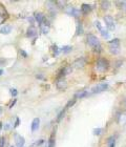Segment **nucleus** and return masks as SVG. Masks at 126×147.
Here are the masks:
<instances>
[{
    "instance_id": "37",
    "label": "nucleus",
    "mask_w": 126,
    "mask_h": 147,
    "mask_svg": "<svg viewBox=\"0 0 126 147\" xmlns=\"http://www.w3.org/2000/svg\"><path fill=\"white\" fill-rule=\"evenodd\" d=\"M20 54H21V55H22V56H23L24 58H26V57H27V55H26V53H25V52H24L23 50H20Z\"/></svg>"
},
{
    "instance_id": "21",
    "label": "nucleus",
    "mask_w": 126,
    "mask_h": 147,
    "mask_svg": "<svg viewBox=\"0 0 126 147\" xmlns=\"http://www.w3.org/2000/svg\"><path fill=\"white\" fill-rule=\"evenodd\" d=\"M101 35H102V37L105 38V39H108V38H109V33H108L107 30L102 28V31H101Z\"/></svg>"
},
{
    "instance_id": "31",
    "label": "nucleus",
    "mask_w": 126,
    "mask_h": 147,
    "mask_svg": "<svg viewBox=\"0 0 126 147\" xmlns=\"http://www.w3.org/2000/svg\"><path fill=\"white\" fill-rule=\"evenodd\" d=\"M9 91H11V95H12L13 97H16V96L18 95V91H17V89H15V88H12Z\"/></svg>"
},
{
    "instance_id": "2",
    "label": "nucleus",
    "mask_w": 126,
    "mask_h": 147,
    "mask_svg": "<svg viewBox=\"0 0 126 147\" xmlns=\"http://www.w3.org/2000/svg\"><path fill=\"white\" fill-rule=\"evenodd\" d=\"M87 43L92 46V47H97V46H100V41H99V39L95 36V35H92V34H89L88 36H87Z\"/></svg>"
},
{
    "instance_id": "34",
    "label": "nucleus",
    "mask_w": 126,
    "mask_h": 147,
    "mask_svg": "<svg viewBox=\"0 0 126 147\" xmlns=\"http://www.w3.org/2000/svg\"><path fill=\"white\" fill-rule=\"evenodd\" d=\"M36 78L39 79V80H45V77H44L42 74H38V75L36 76Z\"/></svg>"
},
{
    "instance_id": "14",
    "label": "nucleus",
    "mask_w": 126,
    "mask_h": 147,
    "mask_svg": "<svg viewBox=\"0 0 126 147\" xmlns=\"http://www.w3.org/2000/svg\"><path fill=\"white\" fill-rule=\"evenodd\" d=\"M90 11H92V6H90L89 4H82V6H81V12H82L84 15L88 14Z\"/></svg>"
},
{
    "instance_id": "5",
    "label": "nucleus",
    "mask_w": 126,
    "mask_h": 147,
    "mask_svg": "<svg viewBox=\"0 0 126 147\" xmlns=\"http://www.w3.org/2000/svg\"><path fill=\"white\" fill-rule=\"evenodd\" d=\"M65 13L68 14V15H70V16H74V17H79L80 14H81L80 9H78L76 7H73V6H67L65 8Z\"/></svg>"
},
{
    "instance_id": "20",
    "label": "nucleus",
    "mask_w": 126,
    "mask_h": 147,
    "mask_svg": "<svg viewBox=\"0 0 126 147\" xmlns=\"http://www.w3.org/2000/svg\"><path fill=\"white\" fill-rule=\"evenodd\" d=\"M117 5L121 9H126V1H118L117 2Z\"/></svg>"
},
{
    "instance_id": "41",
    "label": "nucleus",
    "mask_w": 126,
    "mask_h": 147,
    "mask_svg": "<svg viewBox=\"0 0 126 147\" xmlns=\"http://www.w3.org/2000/svg\"><path fill=\"white\" fill-rule=\"evenodd\" d=\"M28 20H29V21H31V23L33 24V23H34V20H35V19H34L33 17H31V18H28Z\"/></svg>"
},
{
    "instance_id": "28",
    "label": "nucleus",
    "mask_w": 126,
    "mask_h": 147,
    "mask_svg": "<svg viewBox=\"0 0 126 147\" xmlns=\"http://www.w3.org/2000/svg\"><path fill=\"white\" fill-rule=\"evenodd\" d=\"M95 25H96V27H97L100 32L102 31V28H103V27H102V25H101V23H100L99 21H95Z\"/></svg>"
},
{
    "instance_id": "25",
    "label": "nucleus",
    "mask_w": 126,
    "mask_h": 147,
    "mask_svg": "<svg viewBox=\"0 0 126 147\" xmlns=\"http://www.w3.org/2000/svg\"><path fill=\"white\" fill-rule=\"evenodd\" d=\"M41 32H42V34H47L49 32V26L41 25Z\"/></svg>"
},
{
    "instance_id": "1",
    "label": "nucleus",
    "mask_w": 126,
    "mask_h": 147,
    "mask_svg": "<svg viewBox=\"0 0 126 147\" xmlns=\"http://www.w3.org/2000/svg\"><path fill=\"white\" fill-rule=\"evenodd\" d=\"M96 66H97V68H98L100 72H104V71H106V70L108 68L109 64H108V61H107V60H105V59H103V58H100V59L97 61Z\"/></svg>"
},
{
    "instance_id": "17",
    "label": "nucleus",
    "mask_w": 126,
    "mask_h": 147,
    "mask_svg": "<svg viewBox=\"0 0 126 147\" xmlns=\"http://www.w3.org/2000/svg\"><path fill=\"white\" fill-rule=\"evenodd\" d=\"M87 96V91L86 90H81V91H78L76 95H75V98H78V99H81V98H84Z\"/></svg>"
},
{
    "instance_id": "29",
    "label": "nucleus",
    "mask_w": 126,
    "mask_h": 147,
    "mask_svg": "<svg viewBox=\"0 0 126 147\" xmlns=\"http://www.w3.org/2000/svg\"><path fill=\"white\" fill-rule=\"evenodd\" d=\"M53 52H54V55H56V56L59 54V48H58L57 45H54L53 46Z\"/></svg>"
},
{
    "instance_id": "46",
    "label": "nucleus",
    "mask_w": 126,
    "mask_h": 147,
    "mask_svg": "<svg viewBox=\"0 0 126 147\" xmlns=\"http://www.w3.org/2000/svg\"><path fill=\"white\" fill-rule=\"evenodd\" d=\"M125 104H126V100H125Z\"/></svg>"
},
{
    "instance_id": "33",
    "label": "nucleus",
    "mask_w": 126,
    "mask_h": 147,
    "mask_svg": "<svg viewBox=\"0 0 126 147\" xmlns=\"http://www.w3.org/2000/svg\"><path fill=\"white\" fill-rule=\"evenodd\" d=\"M114 142H115V138H114V137H109V138L107 139V144H108V145H110V144L114 143Z\"/></svg>"
},
{
    "instance_id": "38",
    "label": "nucleus",
    "mask_w": 126,
    "mask_h": 147,
    "mask_svg": "<svg viewBox=\"0 0 126 147\" xmlns=\"http://www.w3.org/2000/svg\"><path fill=\"white\" fill-rule=\"evenodd\" d=\"M19 122H20L19 118H16V122H15V125H14V127H18V125H19Z\"/></svg>"
},
{
    "instance_id": "47",
    "label": "nucleus",
    "mask_w": 126,
    "mask_h": 147,
    "mask_svg": "<svg viewBox=\"0 0 126 147\" xmlns=\"http://www.w3.org/2000/svg\"><path fill=\"white\" fill-rule=\"evenodd\" d=\"M11 147H14V146H11Z\"/></svg>"
},
{
    "instance_id": "22",
    "label": "nucleus",
    "mask_w": 126,
    "mask_h": 147,
    "mask_svg": "<svg viewBox=\"0 0 126 147\" xmlns=\"http://www.w3.org/2000/svg\"><path fill=\"white\" fill-rule=\"evenodd\" d=\"M72 50H73V47H72V46H69V45H65V46H63V47H62V51H63V53H64V54L70 53V52H72Z\"/></svg>"
},
{
    "instance_id": "23",
    "label": "nucleus",
    "mask_w": 126,
    "mask_h": 147,
    "mask_svg": "<svg viewBox=\"0 0 126 147\" xmlns=\"http://www.w3.org/2000/svg\"><path fill=\"white\" fill-rule=\"evenodd\" d=\"M64 115H65V109H63V110L60 111V114H59L58 117H57V122H60V121L64 118Z\"/></svg>"
},
{
    "instance_id": "24",
    "label": "nucleus",
    "mask_w": 126,
    "mask_h": 147,
    "mask_svg": "<svg viewBox=\"0 0 126 147\" xmlns=\"http://www.w3.org/2000/svg\"><path fill=\"white\" fill-rule=\"evenodd\" d=\"M75 103H76V99H73V100H69V101L67 102V104H66V106H65V108H69V107H72V106H74V105H75Z\"/></svg>"
},
{
    "instance_id": "12",
    "label": "nucleus",
    "mask_w": 126,
    "mask_h": 147,
    "mask_svg": "<svg viewBox=\"0 0 126 147\" xmlns=\"http://www.w3.org/2000/svg\"><path fill=\"white\" fill-rule=\"evenodd\" d=\"M36 35H37V30L34 26H29L26 31V36L27 37H34Z\"/></svg>"
},
{
    "instance_id": "9",
    "label": "nucleus",
    "mask_w": 126,
    "mask_h": 147,
    "mask_svg": "<svg viewBox=\"0 0 126 147\" xmlns=\"http://www.w3.org/2000/svg\"><path fill=\"white\" fill-rule=\"evenodd\" d=\"M39 125H40V119L39 118H35L32 122V125H31V129L33 133H35L36 130H38L39 128Z\"/></svg>"
},
{
    "instance_id": "43",
    "label": "nucleus",
    "mask_w": 126,
    "mask_h": 147,
    "mask_svg": "<svg viewBox=\"0 0 126 147\" xmlns=\"http://www.w3.org/2000/svg\"><path fill=\"white\" fill-rule=\"evenodd\" d=\"M2 111H3V109H2V107H1V106H0V115H1V114H2Z\"/></svg>"
},
{
    "instance_id": "16",
    "label": "nucleus",
    "mask_w": 126,
    "mask_h": 147,
    "mask_svg": "<svg viewBox=\"0 0 126 147\" xmlns=\"http://www.w3.org/2000/svg\"><path fill=\"white\" fill-rule=\"evenodd\" d=\"M100 4H101L102 9H108L109 6H110V2H109L108 0H103V1H101Z\"/></svg>"
},
{
    "instance_id": "39",
    "label": "nucleus",
    "mask_w": 126,
    "mask_h": 147,
    "mask_svg": "<svg viewBox=\"0 0 126 147\" xmlns=\"http://www.w3.org/2000/svg\"><path fill=\"white\" fill-rule=\"evenodd\" d=\"M11 128V125L9 124H4V130H8Z\"/></svg>"
},
{
    "instance_id": "26",
    "label": "nucleus",
    "mask_w": 126,
    "mask_h": 147,
    "mask_svg": "<svg viewBox=\"0 0 126 147\" xmlns=\"http://www.w3.org/2000/svg\"><path fill=\"white\" fill-rule=\"evenodd\" d=\"M101 133H102V128H95L94 129V135H96V136L101 135Z\"/></svg>"
},
{
    "instance_id": "32",
    "label": "nucleus",
    "mask_w": 126,
    "mask_h": 147,
    "mask_svg": "<svg viewBox=\"0 0 126 147\" xmlns=\"http://www.w3.org/2000/svg\"><path fill=\"white\" fill-rule=\"evenodd\" d=\"M5 145V139L4 137H0V147H4Z\"/></svg>"
},
{
    "instance_id": "15",
    "label": "nucleus",
    "mask_w": 126,
    "mask_h": 147,
    "mask_svg": "<svg viewBox=\"0 0 126 147\" xmlns=\"http://www.w3.org/2000/svg\"><path fill=\"white\" fill-rule=\"evenodd\" d=\"M12 31V26L11 25H4L1 30H0V34H3V35H7L9 34Z\"/></svg>"
},
{
    "instance_id": "3",
    "label": "nucleus",
    "mask_w": 126,
    "mask_h": 147,
    "mask_svg": "<svg viewBox=\"0 0 126 147\" xmlns=\"http://www.w3.org/2000/svg\"><path fill=\"white\" fill-rule=\"evenodd\" d=\"M104 21H105V24H106V26H107V28L109 30V31H114L115 28H116V24H115V20H114V18L112 17V16H105L104 17Z\"/></svg>"
},
{
    "instance_id": "8",
    "label": "nucleus",
    "mask_w": 126,
    "mask_h": 147,
    "mask_svg": "<svg viewBox=\"0 0 126 147\" xmlns=\"http://www.w3.org/2000/svg\"><path fill=\"white\" fill-rule=\"evenodd\" d=\"M72 71H73L72 66H65L64 68H62V70L59 72V74H58V78H61V77L66 76V75H69V74L72 73Z\"/></svg>"
},
{
    "instance_id": "44",
    "label": "nucleus",
    "mask_w": 126,
    "mask_h": 147,
    "mask_svg": "<svg viewBox=\"0 0 126 147\" xmlns=\"http://www.w3.org/2000/svg\"><path fill=\"white\" fill-rule=\"evenodd\" d=\"M2 74H3V71H2V70H0V76H1Z\"/></svg>"
},
{
    "instance_id": "27",
    "label": "nucleus",
    "mask_w": 126,
    "mask_h": 147,
    "mask_svg": "<svg viewBox=\"0 0 126 147\" xmlns=\"http://www.w3.org/2000/svg\"><path fill=\"white\" fill-rule=\"evenodd\" d=\"M56 4H58V7H63L66 4V1H56Z\"/></svg>"
},
{
    "instance_id": "45",
    "label": "nucleus",
    "mask_w": 126,
    "mask_h": 147,
    "mask_svg": "<svg viewBox=\"0 0 126 147\" xmlns=\"http://www.w3.org/2000/svg\"><path fill=\"white\" fill-rule=\"evenodd\" d=\"M2 128V123H0V129Z\"/></svg>"
},
{
    "instance_id": "18",
    "label": "nucleus",
    "mask_w": 126,
    "mask_h": 147,
    "mask_svg": "<svg viewBox=\"0 0 126 147\" xmlns=\"http://www.w3.org/2000/svg\"><path fill=\"white\" fill-rule=\"evenodd\" d=\"M81 34H83V26H82V23H81V22H79V23H78V25H77L76 35H77V36H79V35H81Z\"/></svg>"
},
{
    "instance_id": "6",
    "label": "nucleus",
    "mask_w": 126,
    "mask_h": 147,
    "mask_svg": "<svg viewBox=\"0 0 126 147\" xmlns=\"http://www.w3.org/2000/svg\"><path fill=\"white\" fill-rule=\"evenodd\" d=\"M85 64H86V59L84 57H81V58L77 59L74 62V67H76V68H82V67L85 66Z\"/></svg>"
},
{
    "instance_id": "7",
    "label": "nucleus",
    "mask_w": 126,
    "mask_h": 147,
    "mask_svg": "<svg viewBox=\"0 0 126 147\" xmlns=\"http://www.w3.org/2000/svg\"><path fill=\"white\" fill-rule=\"evenodd\" d=\"M14 139H15V142H16V146L17 147H23L24 143H25V140H24V138H23L22 136H20V135L16 134V135H15V137H14Z\"/></svg>"
},
{
    "instance_id": "35",
    "label": "nucleus",
    "mask_w": 126,
    "mask_h": 147,
    "mask_svg": "<svg viewBox=\"0 0 126 147\" xmlns=\"http://www.w3.org/2000/svg\"><path fill=\"white\" fill-rule=\"evenodd\" d=\"M43 142H44L43 140H39L37 143H35V144H34V146H40L41 144H43Z\"/></svg>"
},
{
    "instance_id": "30",
    "label": "nucleus",
    "mask_w": 126,
    "mask_h": 147,
    "mask_svg": "<svg viewBox=\"0 0 126 147\" xmlns=\"http://www.w3.org/2000/svg\"><path fill=\"white\" fill-rule=\"evenodd\" d=\"M110 53L114 55H117L120 53V48H110Z\"/></svg>"
},
{
    "instance_id": "11",
    "label": "nucleus",
    "mask_w": 126,
    "mask_h": 147,
    "mask_svg": "<svg viewBox=\"0 0 126 147\" xmlns=\"http://www.w3.org/2000/svg\"><path fill=\"white\" fill-rule=\"evenodd\" d=\"M35 20H36L39 24H42L43 21L45 20V16H44L43 14H41V13H36V14H35Z\"/></svg>"
},
{
    "instance_id": "42",
    "label": "nucleus",
    "mask_w": 126,
    "mask_h": 147,
    "mask_svg": "<svg viewBox=\"0 0 126 147\" xmlns=\"http://www.w3.org/2000/svg\"><path fill=\"white\" fill-rule=\"evenodd\" d=\"M116 146V142H114V143H112L110 145H109V147H115Z\"/></svg>"
},
{
    "instance_id": "19",
    "label": "nucleus",
    "mask_w": 126,
    "mask_h": 147,
    "mask_svg": "<svg viewBox=\"0 0 126 147\" xmlns=\"http://www.w3.org/2000/svg\"><path fill=\"white\" fill-rule=\"evenodd\" d=\"M47 147H55V133H53V135L51 136L49 140H48V145Z\"/></svg>"
},
{
    "instance_id": "36",
    "label": "nucleus",
    "mask_w": 126,
    "mask_h": 147,
    "mask_svg": "<svg viewBox=\"0 0 126 147\" xmlns=\"http://www.w3.org/2000/svg\"><path fill=\"white\" fill-rule=\"evenodd\" d=\"M94 51H95L96 53H100V52H101V45H100V46L95 47V48H94Z\"/></svg>"
},
{
    "instance_id": "40",
    "label": "nucleus",
    "mask_w": 126,
    "mask_h": 147,
    "mask_svg": "<svg viewBox=\"0 0 126 147\" xmlns=\"http://www.w3.org/2000/svg\"><path fill=\"white\" fill-rule=\"evenodd\" d=\"M15 103H16V100H14V101H13V103L9 105V108H13V106L15 105Z\"/></svg>"
},
{
    "instance_id": "10",
    "label": "nucleus",
    "mask_w": 126,
    "mask_h": 147,
    "mask_svg": "<svg viewBox=\"0 0 126 147\" xmlns=\"http://www.w3.org/2000/svg\"><path fill=\"white\" fill-rule=\"evenodd\" d=\"M108 44H109L110 48H119V46H120V39H118V38L113 39L112 41L108 42Z\"/></svg>"
},
{
    "instance_id": "4",
    "label": "nucleus",
    "mask_w": 126,
    "mask_h": 147,
    "mask_svg": "<svg viewBox=\"0 0 126 147\" xmlns=\"http://www.w3.org/2000/svg\"><path fill=\"white\" fill-rule=\"evenodd\" d=\"M108 88V84L107 83H100L98 85H96L93 89H92V94H100L102 91H104L105 89Z\"/></svg>"
},
{
    "instance_id": "13",
    "label": "nucleus",
    "mask_w": 126,
    "mask_h": 147,
    "mask_svg": "<svg viewBox=\"0 0 126 147\" xmlns=\"http://www.w3.org/2000/svg\"><path fill=\"white\" fill-rule=\"evenodd\" d=\"M56 86H57V88H58V89L63 90V89H65V88H66L67 84H66V82H65L64 80H59V81L56 83Z\"/></svg>"
}]
</instances>
